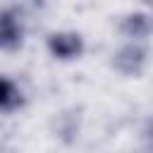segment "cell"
I'll return each mask as SVG.
<instances>
[{
  "label": "cell",
  "instance_id": "obj_3",
  "mask_svg": "<svg viewBox=\"0 0 153 153\" xmlns=\"http://www.w3.org/2000/svg\"><path fill=\"white\" fill-rule=\"evenodd\" d=\"M24 43V24L14 7L0 10V50L14 53Z\"/></svg>",
  "mask_w": 153,
  "mask_h": 153
},
{
  "label": "cell",
  "instance_id": "obj_1",
  "mask_svg": "<svg viewBox=\"0 0 153 153\" xmlns=\"http://www.w3.org/2000/svg\"><path fill=\"white\" fill-rule=\"evenodd\" d=\"M148 62V50L139 43V41H129L124 43L115 55H112V67L124 74V76H139L146 69Z\"/></svg>",
  "mask_w": 153,
  "mask_h": 153
},
{
  "label": "cell",
  "instance_id": "obj_8",
  "mask_svg": "<svg viewBox=\"0 0 153 153\" xmlns=\"http://www.w3.org/2000/svg\"><path fill=\"white\" fill-rule=\"evenodd\" d=\"M151 2H153V0H151Z\"/></svg>",
  "mask_w": 153,
  "mask_h": 153
},
{
  "label": "cell",
  "instance_id": "obj_6",
  "mask_svg": "<svg viewBox=\"0 0 153 153\" xmlns=\"http://www.w3.org/2000/svg\"><path fill=\"white\" fill-rule=\"evenodd\" d=\"M22 105V93L7 76H0V110H17Z\"/></svg>",
  "mask_w": 153,
  "mask_h": 153
},
{
  "label": "cell",
  "instance_id": "obj_5",
  "mask_svg": "<svg viewBox=\"0 0 153 153\" xmlns=\"http://www.w3.org/2000/svg\"><path fill=\"white\" fill-rule=\"evenodd\" d=\"M153 31V22L146 12H129L120 19V33L129 41H143Z\"/></svg>",
  "mask_w": 153,
  "mask_h": 153
},
{
  "label": "cell",
  "instance_id": "obj_7",
  "mask_svg": "<svg viewBox=\"0 0 153 153\" xmlns=\"http://www.w3.org/2000/svg\"><path fill=\"white\" fill-rule=\"evenodd\" d=\"M141 146L146 153H153V120H146L141 127Z\"/></svg>",
  "mask_w": 153,
  "mask_h": 153
},
{
  "label": "cell",
  "instance_id": "obj_4",
  "mask_svg": "<svg viewBox=\"0 0 153 153\" xmlns=\"http://www.w3.org/2000/svg\"><path fill=\"white\" fill-rule=\"evenodd\" d=\"M53 131L62 143H74L81 131V110L79 108H67L55 115L53 120Z\"/></svg>",
  "mask_w": 153,
  "mask_h": 153
},
{
  "label": "cell",
  "instance_id": "obj_2",
  "mask_svg": "<svg viewBox=\"0 0 153 153\" xmlns=\"http://www.w3.org/2000/svg\"><path fill=\"white\" fill-rule=\"evenodd\" d=\"M45 48H48V53L55 60L67 62V60L81 57V53H84L86 45H84L81 33H76V31H53L45 38Z\"/></svg>",
  "mask_w": 153,
  "mask_h": 153
}]
</instances>
